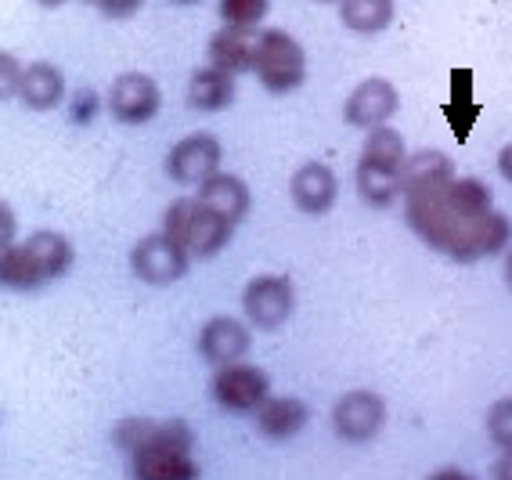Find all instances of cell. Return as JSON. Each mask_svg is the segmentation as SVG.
Segmentation results:
<instances>
[{"label": "cell", "instance_id": "6da1fadb", "mask_svg": "<svg viewBox=\"0 0 512 480\" xmlns=\"http://www.w3.org/2000/svg\"><path fill=\"white\" fill-rule=\"evenodd\" d=\"M451 181V177H448ZM422 185V188H404V217L412 224L426 246H433L444 257L458 260V264H473L480 257H494V253L509 250L512 242V224L505 213L487 210L484 217H458L444 199V185Z\"/></svg>", "mask_w": 512, "mask_h": 480}, {"label": "cell", "instance_id": "7a4b0ae2", "mask_svg": "<svg viewBox=\"0 0 512 480\" xmlns=\"http://www.w3.org/2000/svg\"><path fill=\"white\" fill-rule=\"evenodd\" d=\"M116 444L130 455V473L138 480H195V434L184 419H123Z\"/></svg>", "mask_w": 512, "mask_h": 480}, {"label": "cell", "instance_id": "3957f363", "mask_svg": "<svg viewBox=\"0 0 512 480\" xmlns=\"http://www.w3.org/2000/svg\"><path fill=\"white\" fill-rule=\"evenodd\" d=\"M163 231L174 235L192 257L210 260L231 242L235 224L224 221L217 210H210V206L195 195V199H177V203H170V210L163 213Z\"/></svg>", "mask_w": 512, "mask_h": 480}, {"label": "cell", "instance_id": "277c9868", "mask_svg": "<svg viewBox=\"0 0 512 480\" xmlns=\"http://www.w3.org/2000/svg\"><path fill=\"white\" fill-rule=\"evenodd\" d=\"M256 80L271 94H293L307 80V55L296 37H289L285 29H264L256 37V62H253Z\"/></svg>", "mask_w": 512, "mask_h": 480}, {"label": "cell", "instance_id": "5b68a950", "mask_svg": "<svg viewBox=\"0 0 512 480\" xmlns=\"http://www.w3.org/2000/svg\"><path fill=\"white\" fill-rule=\"evenodd\" d=\"M188 264H192V253L184 250L174 235H166V231L145 235L130 250V268L148 286H174V282H181L188 275Z\"/></svg>", "mask_w": 512, "mask_h": 480}, {"label": "cell", "instance_id": "8992f818", "mask_svg": "<svg viewBox=\"0 0 512 480\" xmlns=\"http://www.w3.org/2000/svg\"><path fill=\"white\" fill-rule=\"evenodd\" d=\"M267 397H271L267 372L256 369V365H246V361L220 365L217 376H213V401L231 416H253Z\"/></svg>", "mask_w": 512, "mask_h": 480}, {"label": "cell", "instance_id": "52a82bcc", "mask_svg": "<svg viewBox=\"0 0 512 480\" xmlns=\"http://www.w3.org/2000/svg\"><path fill=\"white\" fill-rule=\"evenodd\" d=\"M296 293L293 282L285 275H256L249 278L246 293H242V311H246L249 325L256 329H282L289 318H293Z\"/></svg>", "mask_w": 512, "mask_h": 480}, {"label": "cell", "instance_id": "ba28073f", "mask_svg": "<svg viewBox=\"0 0 512 480\" xmlns=\"http://www.w3.org/2000/svg\"><path fill=\"white\" fill-rule=\"evenodd\" d=\"M386 426V401L375 390H350L332 408V430L347 444H368Z\"/></svg>", "mask_w": 512, "mask_h": 480}, {"label": "cell", "instance_id": "9c48e42d", "mask_svg": "<svg viewBox=\"0 0 512 480\" xmlns=\"http://www.w3.org/2000/svg\"><path fill=\"white\" fill-rule=\"evenodd\" d=\"M163 94L159 84L148 73H123L112 80L109 87V112L112 120L123 127H141V123L156 120Z\"/></svg>", "mask_w": 512, "mask_h": 480}, {"label": "cell", "instance_id": "30bf717a", "mask_svg": "<svg viewBox=\"0 0 512 480\" xmlns=\"http://www.w3.org/2000/svg\"><path fill=\"white\" fill-rule=\"evenodd\" d=\"M220 159H224V148L213 134L199 130V134H188L181 138L170 156H166V174L174 177L177 185H202L206 177H213L220 170Z\"/></svg>", "mask_w": 512, "mask_h": 480}, {"label": "cell", "instance_id": "8fae6325", "mask_svg": "<svg viewBox=\"0 0 512 480\" xmlns=\"http://www.w3.org/2000/svg\"><path fill=\"white\" fill-rule=\"evenodd\" d=\"M401 109V94L390 80L383 76H368L350 91V98L343 102V120L357 130H372L394 120V112Z\"/></svg>", "mask_w": 512, "mask_h": 480}, {"label": "cell", "instance_id": "7c38bea8", "mask_svg": "<svg viewBox=\"0 0 512 480\" xmlns=\"http://www.w3.org/2000/svg\"><path fill=\"white\" fill-rule=\"evenodd\" d=\"M253 347V333H249L246 322H238L231 314H217L199 329V354L210 361L213 369L220 365H231V361H242Z\"/></svg>", "mask_w": 512, "mask_h": 480}, {"label": "cell", "instance_id": "4fadbf2b", "mask_svg": "<svg viewBox=\"0 0 512 480\" xmlns=\"http://www.w3.org/2000/svg\"><path fill=\"white\" fill-rule=\"evenodd\" d=\"M289 195H293V203L300 213H311V217H321V213H329L339 199V181L332 174V167L325 163H307L293 174L289 181Z\"/></svg>", "mask_w": 512, "mask_h": 480}, {"label": "cell", "instance_id": "5bb4252c", "mask_svg": "<svg viewBox=\"0 0 512 480\" xmlns=\"http://www.w3.org/2000/svg\"><path fill=\"white\" fill-rule=\"evenodd\" d=\"M26 109L33 112H51L62 105L65 98V76L58 65L51 62H33L22 69V80H19V94H15Z\"/></svg>", "mask_w": 512, "mask_h": 480}, {"label": "cell", "instance_id": "9a60e30c", "mask_svg": "<svg viewBox=\"0 0 512 480\" xmlns=\"http://www.w3.org/2000/svg\"><path fill=\"white\" fill-rule=\"evenodd\" d=\"M311 419V408L303 405L300 397H267L264 405L256 408V430L271 441H289L307 426Z\"/></svg>", "mask_w": 512, "mask_h": 480}, {"label": "cell", "instance_id": "2e32d148", "mask_svg": "<svg viewBox=\"0 0 512 480\" xmlns=\"http://www.w3.org/2000/svg\"><path fill=\"white\" fill-rule=\"evenodd\" d=\"M256 29H238V26H224L220 33L210 37V65L217 69H228V73H253L256 62Z\"/></svg>", "mask_w": 512, "mask_h": 480}, {"label": "cell", "instance_id": "e0dca14e", "mask_svg": "<svg viewBox=\"0 0 512 480\" xmlns=\"http://www.w3.org/2000/svg\"><path fill=\"white\" fill-rule=\"evenodd\" d=\"M199 199L231 224L242 221V217L249 213V206H253V195H249L246 181L235 174H220V170L199 185Z\"/></svg>", "mask_w": 512, "mask_h": 480}, {"label": "cell", "instance_id": "ac0fdd59", "mask_svg": "<svg viewBox=\"0 0 512 480\" xmlns=\"http://www.w3.org/2000/svg\"><path fill=\"white\" fill-rule=\"evenodd\" d=\"M188 102L199 112H220L235 102V73L228 69H217V65H206V69H195L192 84H188Z\"/></svg>", "mask_w": 512, "mask_h": 480}, {"label": "cell", "instance_id": "d6986e66", "mask_svg": "<svg viewBox=\"0 0 512 480\" xmlns=\"http://www.w3.org/2000/svg\"><path fill=\"white\" fill-rule=\"evenodd\" d=\"M29 253L37 257L40 271H44V282H58V278L69 275V268H73V242L65 239V235H58V231H33L26 239Z\"/></svg>", "mask_w": 512, "mask_h": 480}, {"label": "cell", "instance_id": "ffe728a7", "mask_svg": "<svg viewBox=\"0 0 512 480\" xmlns=\"http://www.w3.org/2000/svg\"><path fill=\"white\" fill-rule=\"evenodd\" d=\"M0 282L8 289H15V293H33V289L47 286L44 271H40L37 257L29 253L26 242L4 246V253H0Z\"/></svg>", "mask_w": 512, "mask_h": 480}, {"label": "cell", "instance_id": "44dd1931", "mask_svg": "<svg viewBox=\"0 0 512 480\" xmlns=\"http://www.w3.org/2000/svg\"><path fill=\"white\" fill-rule=\"evenodd\" d=\"M394 0H339V22L350 33H383L394 22Z\"/></svg>", "mask_w": 512, "mask_h": 480}, {"label": "cell", "instance_id": "7402d4cb", "mask_svg": "<svg viewBox=\"0 0 512 480\" xmlns=\"http://www.w3.org/2000/svg\"><path fill=\"white\" fill-rule=\"evenodd\" d=\"M357 192L368 206H390L401 195V170L375 167V163H357Z\"/></svg>", "mask_w": 512, "mask_h": 480}, {"label": "cell", "instance_id": "603a6c76", "mask_svg": "<svg viewBox=\"0 0 512 480\" xmlns=\"http://www.w3.org/2000/svg\"><path fill=\"white\" fill-rule=\"evenodd\" d=\"M361 163H375V167H390V170H404L408 163V148H404L401 130L394 127H372L361 148Z\"/></svg>", "mask_w": 512, "mask_h": 480}, {"label": "cell", "instance_id": "cb8c5ba5", "mask_svg": "<svg viewBox=\"0 0 512 480\" xmlns=\"http://www.w3.org/2000/svg\"><path fill=\"white\" fill-rule=\"evenodd\" d=\"M444 199L458 217H484L487 210H494L491 188L476 177H451L444 185Z\"/></svg>", "mask_w": 512, "mask_h": 480}, {"label": "cell", "instance_id": "d4e9b609", "mask_svg": "<svg viewBox=\"0 0 512 480\" xmlns=\"http://www.w3.org/2000/svg\"><path fill=\"white\" fill-rule=\"evenodd\" d=\"M217 11H220V22H224V26L256 29L260 22L267 19L271 0H220Z\"/></svg>", "mask_w": 512, "mask_h": 480}, {"label": "cell", "instance_id": "484cf974", "mask_svg": "<svg viewBox=\"0 0 512 480\" xmlns=\"http://www.w3.org/2000/svg\"><path fill=\"white\" fill-rule=\"evenodd\" d=\"M451 91H455V102L448 105V120L451 116H458L462 112V127H458V141L469 138V127H473V120L480 116V109H476L473 102H469V91H473V73L469 69H462V73H451Z\"/></svg>", "mask_w": 512, "mask_h": 480}, {"label": "cell", "instance_id": "4316f807", "mask_svg": "<svg viewBox=\"0 0 512 480\" xmlns=\"http://www.w3.org/2000/svg\"><path fill=\"white\" fill-rule=\"evenodd\" d=\"M487 437L498 448H512V397H502V401L491 405V412H487Z\"/></svg>", "mask_w": 512, "mask_h": 480}, {"label": "cell", "instance_id": "83f0119b", "mask_svg": "<svg viewBox=\"0 0 512 480\" xmlns=\"http://www.w3.org/2000/svg\"><path fill=\"white\" fill-rule=\"evenodd\" d=\"M141 4H145V0H98V11L105 19L123 22V19H130V15H138Z\"/></svg>", "mask_w": 512, "mask_h": 480}, {"label": "cell", "instance_id": "f1b7e54d", "mask_svg": "<svg viewBox=\"0 0 512 480\" xmlns=\"http://www.w3.org/2000/svg\"><path fill=\"white\" fill-rule=\"evenodd\" d=\"M0 65H4V98H15V94H19V80H22V69H26V65L19 69V62H15L11 51H4Z\"/></svg>", "mask_w": 512, "mask_h": 480}, {"label": "cell", "instance_id": "f546056e", "mask_svg": "<svg viewBox=\"0 0 512 480\" xmlns=\"http://www.w3.org/2000/svg\"><path fill=\"white\" fill-rule=\"evenodd\" d=\"M94 109H98V94L87 87L73 98V123H91L94 120Z\"/></svg>", "mask_w": 512, "mask_h": 480}, {"label": "cell", "instance_id": "4dcf8cb0", "mask_svg": "<svg viewBox=\"0 0 512 480\" xmlns=\"http://www.w3.org/2000/svg\"><path fill=\"white\" fill-rule=\"evenodd\" d=\"M0 213H4V224H0V231H4V246H11V242H15V213H11L8 203L0 206Z\"/></svg>", "mask_w": 512, "mask_h": 480}, {"label": "cell", "instance_id": "1f68e13d", "mask_svg": "<svg viewBox=\"0 0 512 480\" xmlns=\"http://www.w3.org/2000/svg\"><path fill=\"white\" fill-rule=\"evenodd\" d=\"M498 174H502L505 181L512 185V141L502 148V152H498Z\"/></svg>", "mask_w": 512, "mask_h": 480}, {"label": "cell", "instance_id": "d6a6232c", "mask_svg": "<svg viewBox=\"0 0 512 480\" xmlns=\"http://www.w3.org/2000/svg\"><path fill=\"white\" fill-rule=\"evenodd\" d=\"M494 477L512 480V448H502V459H498V466H494Z\"/></svg>", "mask_w": 512, "mask_h": 480}, {"label": "cell", "instance_id": "836d02e7", "mask_svg": "<svg viewBox=\"0 0 512 480\" xmlns=\"http://www.w3.org/2000/svg\"><path fill=\"white\" fill-rule=\"evenodd\" d=\"M505 282H509V289H512V250L505 253Z\"/></svg>", "mask_w": 512, "mask_h": 480}, {"label": "cell", "instance_id": "e575fe53", "mask_svg": "<svg viewBox=\"0 0 512 480\" xmlns=\"http://www.w3.org/2000/svg\"><path fill=\"white\" fill-rule=\"evenodd\" d=\"M37 4H40V8H62L65 0H37Z\"/></svg>", "mask_w": 512, "mask_h": 480}, {"label": "cell", "instance_id": "d590c367", "mask_svg": "<svg viewBox=\"0 0 512 480\" xmlns=\"http://www.w3.org/2000/svg\"><path fill=\"white\" fill-rule=\"evenodd\" d=\"M170 4H181V8H188V4H199V0H170Z\"/></svg>", "mask_w": 512, "mask_h": 480}, {"label": "cell", "instance_id": "8d00e7d4", "mask_svg": "<svg viewBox=\"0 0 512 480\" xmlns=\"http://www.w3.org/2000/svg\"><path fill=\"white\" fill-rule=\"evenodd\" d=\"M318 4H339V0H318Z\"/></svg>", "mask_w": 512, "mask_h": 480}, {"label": "cell", "instance_id": "74e56055", "mask_svg": "<svg viewBox=\"0 0 512 480\" xmlns=\"http://www.w3.org/2000/svg\"><path fill=\"white\" fill-rule=\"evenodd\" d=\"M83 4H94V8H98V0H83Z\"/></svg>", "mask_w": 512, "mask_h": 480}]
</instances>
